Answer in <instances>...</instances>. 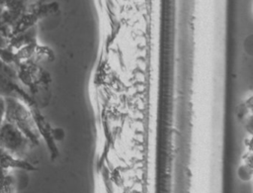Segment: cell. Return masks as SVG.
Segmentation results:
<instances>
[{
	"mask_svg": "<svg viewBox=\"0 0 253 193\" xmlns=\"http://www.w3.org/2000/svg\"><path fill=\"white\" fill-rule=\"evenodd\" d=\"M6 115L5 121L10 122L21 130L32 144L39 142V134L37 127L21 100L16 98H5Z\"/></svg>",
	"mask_w": 253,
	"mask_h": 193,
	"instance_id": "6da1fadb",
	"label": "cell"
},
{
	"mask_svg": "<svg viewBox=\"0 0 253 193\" xmlns=\"http://www.w3.org/2000/svg\"><path fill=\"white\" fill-rule=\"evenodd\" d=\"M30 140L16 126L8 121H4L0 128V146L8 153L13 155H21L25 153L29 147Z\"/></svg>",
	"mask_w": 253,
	"mask_h": 193,
	"instance_id": "7a4b0ae2",
	"label": "cell"
},
{
	"mask_svg": "<svg viewBox=\"0 0 253 193\" xmlns=\"http://www.w3.org/2000/svg\"><path fill=\"white\" fill-rule=\"evenodd\" d=\"M0 97L16 98L26 103H30L29 96L16 83L15 77L0 69Z\"/></svg>",
	"mask_w": 253,
	"mask_h": 193,
	"instance_id": "3957f363",
	"label": "cell"
},
{
	"mask_svg": "<svg viewBox=\"0 0 253 193\" xmlns=\"http://www.w3.org/2000/svg\"><path fill=\"white\" fill-rule=\"evenodd\" d=\"M244 128L249 136H253V115L244 117Z\"/></svg>",
	"mask_w": 253,
	"mask_h": 193,
	"instance_id": "277c9868",
	"label": "cell"
},
{
	"mask_svg": "<svg viewBox=\"0 0 253 193\" xmlns=\"http://www.w3.org/2000/svg\"><path fill=\"white\" fill-rule=\"evenodd\" d=\"M6 115V100L4 97H0V128L5 121Z\"/></svg>",
	"mask_w": 253,
	"mask_h": 193,
	"instance_id": "5b68a950",
	"label": "cell"
},
{
	"mask_svg": "<svg viewBox=\"0 0 253 193\" xmlns=\"http://www.w3.org/2000/svg\"><path fill=\"white\" fill-rule=\"evenodd\" d=\"M13 156L8 153L2 146H0V162H5V161H8V160H12Z\"/></svg>",
	"mask_w": 253,
	"mask_h": 193,
	"instance_id": "8992f818",
	"label": "cell"
},
{
	"mask_svg": "<svg viewBox=\"0 0 253 193\" xmlns=\"http://www.w3.org/2000/svg\"><path fill=\"white\" fill-rule=\"evenodd\" d=\"M6 49V41H5V37L2 35V33H0V51Z\"/></svg>",
	"mask_w": 253,
	"mask_h": 193,
	"instance_id": "52a82bcc",
	"label": "cell"
},
{
	"mask_svg": "<svg viewBox=\"0 0 253 193\" xmlns=\"http://www.w3.org/2000/svg\"><path fill=\"white\" fill-rule=\"evenodd\" d=\"M6 62L5 61H3L1 58H0V66H2V65H4Z\"/></svg>",
	"mask_w": 253,
	"mask_h": 193,
	"instance_id": "ba28073f",
	"label": "cell"
}]
</instances>
